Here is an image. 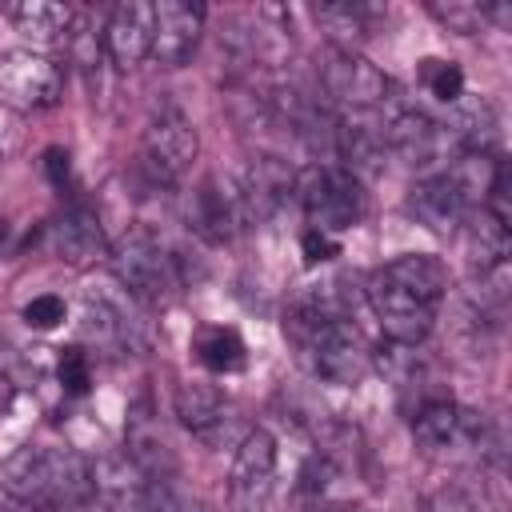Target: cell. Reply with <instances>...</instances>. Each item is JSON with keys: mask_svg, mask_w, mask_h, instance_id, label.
I'll list each match as a JSON object with an SVG mask.
<instances>
[{"mask_svg": "<svg viewBox=\"0 0 512 512\" xmlns=\"http://www.w3.org/2000/svg\"><path fill=\"white\" fill-rule=\"evenodd\" d=\"M444 292H448V272L436 256H424V252L400 256L380 272H372L368 280V304L384 336L404 348H416L432 332Z\"/></svg>", "mask_w": 512, "mask_h": 512, "instance_id": "6da1fadb", "label": "cell"}, {"mask_svg": "<svg viewBox=\"0 0 512 512\" xmlns=\"http://www.w3.org/2000/svg\"><path fill=\"white\" fill-rule=\"evenodd\" d=\"M0 488L36 512H64L92 500L96 480L92 464L76 448L24 444L0 464Z\"/></svg>", "mask_w": 512, "mask_h": 512, "instance_id": "7a4b0ae2", "label": "cell"}, {"mask_svg": "<svg viewBox=\"0 0 512 512\" xmlns=\"http://www.w3.org/2000/svg\"><path fill=\"white\" fill-rule=\"evenodd\" d=\"M292 328L304 344V356L312 364V372L328 384H360L372 352L360 336V328L348 316H312V312H296Z\"/></svg>", "mask_w": 512, "mask_h": 512, "instance_id": "3957f363", "label": "cell"}, {"mask_svg": "<svg viewBox=\"0 0 512 512\" xmlns=\"http://www.w3.org/2000/svg\"><path fill=\"white\" fill-rule=\"evenodd\" d=\"M492 172H496V168H492ZM488 180H492V176L476 180V176L468 172V160H460L456 168L432 172V176H424L420 184H412L408 212H412L420 224H428L432 232H452V228H460V224L476 212V200L484 204Z\"/></svg>", "mask_w": 512, "mask_h": 512, "instance_id": "277c9868", "label": "cell"}, {"mask_svg": "<svg viewBox=\"0 0 512 512\" xmlns=\"http://www.w3.org/2000/svg\"><path fill=\"white\" fill-rule=\"evenodd\" d=\"M108 264H112V276H116L136 300H148V304L168 300L172 288L180 284L176 260H172L144 228L124 232V236L108 248Z\"/></svg>", "mask_w": 512, "mask_h": 512, "instance_id": "5b68a950", "label": "cell"}, {"mask_svg": "<svg viewBox=\"0 0 512 512\" xmlns=\"http://www.w3.org/2000/svg\"><path fill=\"white\" fill-rule=\"evenodd\" d=\"M200 152V140H196V128L188 124V116L180 108H160L148 128H144V140H140V168L148 176V184L156 188H172L184 180V172L192 168Z\"/></svg>", "mask_w": 512, "mask_h": 512, "instance_id": "8992f818", "label": "cell"}, {"mask_svg": "<svg viewBox=\"0 0 512 512\" xmlns=\"http://www.w3.org/2000/svg\"><path fill=\"white\" fill-rule=\"evenodd\" d=\"M64 96V64L36 48L0 56V104L12 112H44Z\"/></svg>", "mask_w": 512, "mask_h": 512, "instance_id": "52a82bcc", "label": "cell"}, {"mask_svg": "<svg viewBox=\"0 0 512 512\" xmlns=\"http://www.w3.org/2000/svg\"><path fill=\"white\" fill-rule=\"evenodd\" d=\"M300 200H304L308 224L324 236L348 232L364 216V188H360V176H352L348 168H316L304 180Z\"/></svg>", "mask_w": 512, "mask_h": 512, "instance_id": "ba28073f", "label": "cell"}, {"mask_svg": "<svg viewBox=\"0 0 512 512\" xmlns=\"http://www.w3.org/2000/svg\"><path fill=\"white\" fill-rule=\"evenodd\" d=\"M272 488H276V440L264 428H248L232 456L228 504L232 512H268Z\"/></svg>", "mask_w": 512, "mask_h": 512, "instance_id": "9c48e42d", "label": "cell"}, {"mask_svg": "<svg viewBox=\"0 0 512 512\" xmlns=\"http://www.w3.org/2000/svg\"><path fill=\"white\" fill-rule=\"evenodd\" d=\"M320 84H324V92H328L336 104H344V108H376V104H384L388 92H392L388 76H384L376 64H368V60L356 56V52H340V48H332V52L324 56V64H320Z\"/></svg>", "mask_w": 512, "mask_h": 512, "instance_id": "30bf717a", "label": "cell"}, {"mask_svg": "<svg viewBox=\"0 0 512 512\" xmlns=\"http://www.w3.org/2000/svg\"><path fill=\"white\" fill-rule=\"evenodd\" d=\"M200 32H204V4L160 0V4H152V48H148V56H156L164 68H180L196 52Z\"/></svg>", "mask_w": 512, "mask_h": 512, "instance_id": "8fae6325", "label": "cell"}, {"mask_svg": "<svg viewBox=\"0 0 512 512\" xmlns=\"http://www.w3.org/2000/svg\"><path fill=\"white\" fill-rule=\"evenodd\" d=\"M384 144H388L396 156H404L408 164H420V168L440 164L448 152H456V144H452L444 120H432V116L420 112V108H400V112H392L388 124H384Z\"/></svg>", "mask_w": 512, "mask_h": 512, "instance_id": "7c38bea8", "label": "cell"}, {"mask_svg": "<svg viewBox=\"0 0 512 512\" xmlns=\"http://www.w3.org/2000/svg\"><path fill=\"white\" fill-rule=\"evenodd\" d=\"M172 404H176L180 424H184L196 440H204V444H212V448L236 440L240 420H236L232 400H224L220 388H212V384H180Z\"/></svg>", "mask_w": 512, "mask_h": 512, "instance_id": "4fadbf2b", "label": "cell"}, {"mask_svg": "<svg viewBox=\"0 0 512 512\" xmlns=\"http://www.w3.org/2000/svg\"><path fill=\"white\" fill-rule=\"evenodd\" d=\"M152 48V4L124 0L104 16V52L116 68H136Z\"/></svg>", "mask_w": 512, "mask_h": 512, "instance_id": "5bb4252c", "label": "cell"}, {"mask_svg": "<svg viewBox=\"0 0 512 512\" xmlns=\"http://www.w3.org/2000/svg\"><path fill=\"white\" fill-rule=\"evenodd\" d=\"M48 252L64 264H88L104 252V228L100 216L88 204H72L64 208L52 224H48Z\"/></svg>", "mask_w": 512, "mask_h": 512, "instance_id": "9a60e30c", "label": "cell"}, {"mask_svg": "<svg viewBox=\"0 0 512 512\" xmlns=\"http://www.w3.org/2000/svg\"><path fill=\"white\" fill-rule=\"evenodd\" d=\"M480 428V416L460 408L456 400L448 396H436V400H424L416 412H412V436L420 448L428 452H440L448 444H456L460 436H472Z\"/></svg>", "mask_w": 512, "mask_h": 512, "instance_id": "2e32d148", "label": "cell"}, {"mask_svg": "<svg viewBox=\"0 0 512 512\" xmlns=\"http://www.w3.org/2000/svg\"><path fill=\"white\" fill-rule=\"evenodd\" d=\"M244 212H240V200L236 192L220 188L216 180H204L196 192H192V204H188V228L196 236H204L208 244H224L232 240V232L240 228Z\"/></svg>", "mask_w": 512, "mask_h": 512, "instance_id": "e0dca14e", "label": "cell"}, {"mask_svg": "<svg viewBox=\"0 0 512 512\" xmlns=\"http://www.w3.org/2000/svg\"><path fill=\"white\" fill-rule=\"evenodd\" d=\"M124 444H128V460L148 476V480H172L176 472V456L160 432V424L152 420L148 404H136L124 428Z\"/></svg>", "mask_w": 512, "mask_h": 512, "instance_id": "ac0fdd59", "label": "cell"}, {"mask_svg": "<svg viewBox=\"0 0 512 512\" xmlns=\"http://www.w3.org/2000/svg\"><path fill=\"white\" fill-rule=\"evenodd\" d=\"M4 16L12 20V28L32 40L36 48H48L56 40L68 36V24H72V8L68 4H48V0H24V4H8Z\"/></svg>", "mask_w": 512, "mask_h": 512, "instance_id": "d6986e66", "label": "cell"}, {"mask_svg": "<svg viewBox=\"0 0 512 512\" xmlns=\"http://www.w3.org/2000/svg\"><path fill=\"white\" fill-rule=\"evenodd\" d=\"M312 16H316V24L328 32L332 48L352 52V44H360V40L368 36L376 8H368V4H352V0H332V4H316Z\"/></svg>", "mask_w": 512, "mask_h": 512, "instance_id": "ffe728a7", "label": "cell"}, {"mask_svg": "<svg viewBox=\"0 0 512 512\" xmlns=\"http://www.w3.org/2000/svg\"><path fill=\"white\" fill-rule=\"evenodd\" d=\"M468 252H472V268H480V276L500 268L508 256V224L496 220L484 204L468 216Z\"/></svg>", "mask_w": 512, "mask_h": 512, "instance_id": "44dd1931", "label": "cell"}, {"mask_svg": "<svg viewBox=\"0 0 512 512\" xmlns=\"http://www.w3.org/2000/svg\"><path fill=\"white\" fill-rule=\"evenodd\" d=\"M84 336L100 348H132V320L104 296H88L84 304Z\"/></svg>", "mask_w": 512, "mask_h": 512, "instance_id": "7402d4cb", "label": "cell"}, {"mask_svg": "<svg viewBox=\"0 0 512 512\" xmlns=\"http://www.w3.org/2000/svg\"><path fill=\"white\" fill-rule=\"evenodd\" d=\"M344 160H348V172H372L380 168L384 160V132L368 128V124H340L336 128V144H332Z\"/></svg>", "mask_w": 512, "mask_h": 512, "instance_id": "603a6c76", "label": "cell"}, {"mask_svg": "<svg viewBox=\"0 0 512 512\" xmlns=\"http://www.w3.org/2000/svg\"><path fill=\"white\" fill-rule=\"evenodd\" d=\"M196 356L208 372H240L244 368V340L236 328H200Z\"/></svg>", "mask_w": 512, "mask_h": 512, "instance_id": "cb8c5ba5", "label": "cell"}, {"mask_svg": "<svg viewBox=\"0 0 512 512\" xmlns=\"http://www.w3.org/2000/svg\"><path fill=\"white\" fill-rule=\"evenodd\" d=\"M68 56L80 64V68H96L100 60V48H104V24L96 20L92 8L84 12H72V24H68Z\"/></svg>", "mask_w": 512, "mask_h": 512, "instance_id": "d4e9b609", "label": "cell"}, {"mask_svg": "<svg viewBox=\"0 0 512 512\" xmlns=\"http://www.w3.org/2000/svg\"><path fill=\"white\" fill-rule=\"evenodd\" d=\"M420 80L444 104H456L464 96V72L452 60H420Z\"/></svg>", "mask_w": 512, "mask_h": 512, "instance_id": "484cf974", "label": "cell"}, {"mask_svg": "<svg viewBox=\"0 0 512 512\" xmlns=\"http://www.w3.org/2000/svg\"><path fill=\"white\" fill-rule=\"evenodd\" d=\"M428 12L444 24V28H452V32H460V36H472L480 24H484V4H468V0H448V4H440V0H432L428 4Z\"/></svg>", "mask_w": 512, "mask_h": 512, "instance_id": "4316f807", "label": "cell"}, {"mask_svg": "<svg viewBox=\"0 0 512 512\" xmlns=\"http://www.w3.org/2000/svg\"><path fill=\"white\" fill-rule=\"evenodd\" d=\"M56 376H60V388L68 396H84L92 388V364H88V352L84 348H64L60 352V364H56Z\"/></svg>", "mask_w": 512, "mask_h": 512, "instance_id": "83f0119b", "label": "cell"}, {"mask_svg": "<svg viewBox=\"0 0 512 512\" xmlns=\"http://www.w3.org/2000/svg\"><path fill=\"white\" fill-rule=\"evenodd\" d=\"M64 300L56 296V292H44V296H32L28 304H24V324L28 328H36V332H48V328H56L60 320H64Z\"/></svg>", "mask_w": 512, "mask_h": 512, "instance_id": "f1b7e54d", "label": "cell"}, {"mask_svg": "<svg viewBox=\"0 0 512 512\" xmlns=\"http://www.w3.org/2000/svg\"><path fill=\"white\" fill-rule=\"evenodd\" d=\"M44 172H48V180H52V188H68L72 184V164H68V152L64 148H48L44 152Z\"/></svg>", "mask_w": 512, "mask_h": 512, "instance_id": "f546056e", "label": "cell"}, {"mask_svg": "<svg viewBox=\"0 0 512 512\" xmlns=\"http://www.w3.org/2000/svg\"><path fill=\"white\" fill-rule=\"evenodd\" d=\"M336 252H340V244H336L332 236H324V232H316V228L304 232V256H308V264H316V260H332Z\"/></svg>", "mask_w": 512, "mask_h": 512, "instance_id": "4dcf8cb0", "label": "cell"}, {"mask_svg": "<svg viewBox=\"0 0 512 512\" xmlns=\"http://www.w3.org/2000/svg\"><path fill=\"white\" fill-rule=\"evenodd\" d=\"M12 400H16V384H12V376H8V372H0V412H4Z\"/></svg>", "mask_w": 512, "mask_h": 512, "instance_id": "1f68e13d", "label": "cell"}, {"mask_svg": "<svg viewBox=\"0 0 512 512\" xmlns=\"http://www.w3.org/2000/svg\"><path fill=\"white\" fill-rule=\"evenodd\" d=\"M8 152H12V136H8V128L0 124V168H4V160H8Z\"/></svg>", "mask_w": 512, "mask_h": 512, "instance_id": "d6a6232c", "label": "cell"}]
</instances>
